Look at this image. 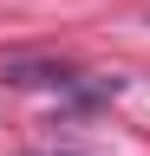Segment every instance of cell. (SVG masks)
Returning <instances> with one entry per match:
<instances>
[]
</instances>
